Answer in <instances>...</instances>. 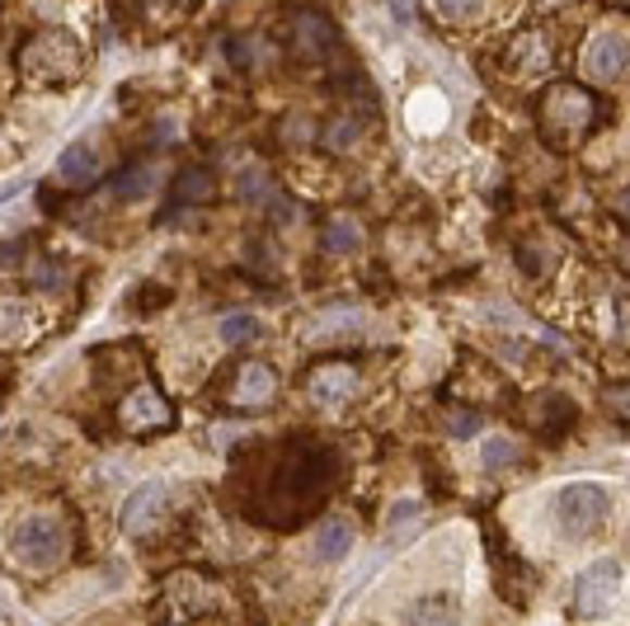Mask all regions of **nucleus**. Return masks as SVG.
Wrapping results in <instances>:
<instances>
[{"label": "nucleus", "mask_w": 630, "mask_h": 626, "mask_svg": "<svg viewBox=\"0 0 630 626\" xmlns=\"http://www.w3.org/2000/svg\"><path fill=\"white\" fill-rule=\"evenodd\" d=\"M448 429H452V438H470V434L480 429V415H476V410H452Z\"/></svg>", "instance_id": "nucleus-23"}, {"label": "nucleus", "mask_w": 630, "mask_h": 626, "mask_svg": "<svg viewBox=\"0 0 630 626\" xmlns=\"http://www.w3.org/2000/svg\"><path fill=\"white\" fill-rule=\"evenodd\" d=\"M329 480H335V462L311 443H292L278 458L274 476H268V486H264V514L260 518L278 523V528H292L297 518H306L329 494Z\"/></svg>", "instance_id": "nucleus-1"}, {"label": "nucleus", "mask_w": 630, "mask_h": 626, "mask_svg": "<svg viewBox=\"0 0 630 626\" xmlns=\"http://www.w3.org/2000/svg\"><path fill=\"white\" fill-rule=\"evenodd\" d=\"M353 551V523L349 518H325L320 533H315V561L320 565H335Z\"/></svg>", "instance_id": "nucleus-14"}, {"label": "nucleus", "mask_w": 630, "mask_h": 626, "mask_svg": "<svg viewBox=\"0 0 630 626\" xmlns=\"http://www.w3.org/2000/svg\"><path fill=\"white\" fill-rule=\"evenodd\" d=\"M419 523H424V509L414 500H400L391 509V518H386V537H391V542H405L410 533H419Z\"/></svg>", "instance_id": "nucleus-16"}, {"label": "nucleus", "mask_w": 630, "mask_h": 626, "mask_svg": "<svg viewBox=\"0 0 630 626\" xmlns=\"http://www.w3.org/2000/svg\"><path fill=\"white\" fill-rule=\"evenodd\" d=\"M363 113H343V118H335V123H329V133H325V147L329 151H349L353 147V141L357 137H363Z\"/></svg>", "instance_id": "nucleus-18"}, {"label": "nucleus", "mask_w": 630, "mask_h": 626, "mask_svg": "<svg viewBox=\"0 0 630 626\" xmlns=\"http://www.w3.org/2000/svg\"><path fill=\"white\" fill-rule=\"evenodd\" d=\"M118 420H123V429L147 434V429H165V424L175 420V410H169V401H165V396L155 391V387H137V391L123 401Z\"/></svg>", "instance_id": "nucleus-8"}, {"label": "nucleus", "mask_w": 630, "mask_h": 626, "mask_svg": "<svg viewBox=\"0 0 630 626\" xmlns=\"http://www.w3.org/2000/svg\"><path fill=\"white\" fill-rule=\"evenodd\" d=\"M306 391H311V401H320V405L349 401V396L357 391V367L353 363H320L306 377Z\"/></svg>", "instance_id": "nucleus-9"}, {"label": "nucleus", "mask_w": 630, "mask_h": 626, "mask_svg": "<svg viewBox=\"0 0 630 626\" xmlns=\"http://www.w3.org/2000/svg\"><path fill=\"white\" fill-rule=\"evenodd\" d=\"M607 410H612V415H621V420H630V387H612L607 391Z\"/></svg>", "instance_id": "nucleus-26"}, {"label": "nucleus", "mask_w": 630, "mask_h": 626, "mask_svg": "<svg viewBox=\"0 0 630 626\" xmlns=\"http://www.w3.org/2000/svg\"><path fill=\"white\" fill-rule=\"evenodd\" d=\"M391 14H395L400 24H405V20H414V0H391Z\"/></svg>", "instance_id": "nucleus-27"}, {"label": "nucleus", "mask_w": 630, "mask_h": 626, "mask_svg": "<svg viewBox=\"0 0 630 626\" xmlns=\"http://www.w3.org/2000/svg\"><path fill=\"white\" fill-rule=\"evenodd\" d=\"M20 325H24V306L20 302H0V339L20 335Z\"/></svg>", "instance_id": "nucleus-24"}, {"label": "nucleus", "mask_w": 630, "mask_h": 626, "mask_svg": "<svg viewBox=\"0 0 630 626\" xmlns=\"http://www.w3.org/2000/svg\"><path fill=\"white\" fill-rule=\"evenodd\" d=\"M480 462H484V472H504V466L518 462V443H513V438H490L480 452Z\"/></svg>", "instance_id": "nucleus-20"}, {"label": "nucleus", "mask_w": 630, "mask_h": 626, "mask_svg": "<svg viewBox=\"0 0 630 626\" xmlns=\"http://www.w3.org/2000/svg\"><path fill=\"white\" fill-rule=\"evenodd\" d=\"M151 184H155V165H133L127 175L113 179V198H127V203H133V198L151 193Z\"/></svg>", "instance_id": "nucleus-17"}, {"label": "nucleus", "mask_w": 630, "mask_h": 626, "mask_svg": "<svg viewBox=\"0 0 630 626\" xmlns=\"http://www.w3.org/2000/svg\"><path fill=\"white\" fill-rule=\"evenodd\" d=\"M165 500H169V486H165V480H151V486L133 490V500L123 504V533L141 537V533H147L155 518L165 514Z\"/></svg>", "instance_id": "nucleus-10"}, {"label": "nucleus", "mask_w": 630, "mask_h": 626, "mask_svg": "<svg viewBox=\"0 0 630 626\" xmlns=\"http://www.w3.org/2000/svg\"><path fill=\"white\" fill-rule=\"evenodd\" d=\"M222 339L226 345H250V339H260V321L250 311H231V316H222Z\"/></svg>", "instance_id": "nucleus-19"}, {"label": "nucleus", "mask_w": 630, "mask_h": 626, "mask_svg": "<svg viewBox=\"0 0 630 626\" xmlns=\"http://www.w3.org/2000/svg\"><path fill=\"white\" fill-rule=\"evenodd\" d=\"M400 626H462V599L452 589L419 593L400 608Z\"/></svg>", "instance_id": "nucleus-7"}, {"label": "nucleus", "mask_w": 630, "mask_h": 626, "mask_svg": "<svg viewBox=\"0 0 630 626\" xmlns=\"http://www.w3.org/2000/svg\"><path fill=\"white\" fill-rule=\"evenodd\" d=\"M484 0H438L442 14H452V20H470V14H480Z\"/></svg>", "instance_id": "nucleus-25"}, {"label": "nucleus", "mask_w": 630, "mask_h": 626, "mask_svg": "<svg viewBox=\"0 0 630 626\" xmlns=\"http://www.w3.org/2000/svg\"><path fill=\"white\" fill-rule=\"evenodd\" d=\"M621 212H626V217H630V189L621 193Z\"/></svg>", "instance_id": "nucleus-28"}, {"label": "nucleus", "mask_w": 630, "mask_h": 626, "mask_svg": "<svg viewBox=\"0 0 630 626\" xmlns=\"http://www.w3.org/2000/svg\"><path fill=\"white\" fill-rule=\"evenodd\" d=\"M541 123H546L555 137L575 141V137L589 133V123H593V99L583 90H575V85H555L546 95V104H541Z\"/></svg>", "instance_id": "nucleus-4"}, {"label": "nucleus", "mask_w": 630, "mask_h": 626, "mask_svg": "<svg viewBox=\"0 0 630 626\" xmlns=\"http://www.w3.org/2000/svg\"><path fill=\"white\" fill-rule=\"evenodd\" d=\"M367 316L363 311H325V316H315L306 330H302V339H329V335H349V330H357Z\"/></svg>", "instance_id": "nucleus-15"}, {"label": "nucleus", "mask_w": 630, "mask_h": 626, "mask_svg": "<svg viewBox=\"0 0 630 626\" xmlns=\"http://www.w3.org/2000/svg\"><path fill=\"white\" fill-rule=\"evenodd\" d=\"M357 236H363V231H357V222H349V217H339V222L325 226V246L339 250V254H349L357 246Z\"/></svg>", "instance_id": "nucleus-21"}, {"label": "nucleus", "mask_w": 630, "mask_h": 626, "mask_svg": "<svg viewBox=\"0 0 630 626\" xmlns=\"http://www.w3.org/2000/svg\"><path fill=\"white\" fill-rule=\"evenodd\" d=\"M207 193H212V175H207V170H184L179 198H189V203H203Z\"/></svg>", "instance_id": "nucleus-22"}, {"label": "nucleus", "mask_w": 630, "mask_h": 626, "mask_svg": "<svg viewBox=\"0 0 630 626\" xmlns=\"http://www.w3.org/2000/svg\"><path fill=\"white\" fill-rule=\"evenodd\" d=\"M66 528L56 523L52 514H28L14 523V533H10V556L14 565H24V571H52V565H62L66 561Z\"/></svg>", "instance_id": "nucleus-3"}, {"label": "nucleus", "mask_w": 630, "mask_h": 626, "mask_svg": "<svg viewBox=\"0 0 630 626\" xmlns=\"http://www.w3.org/2000/svg\"><path fill=\"white\" fill-rule=\"evenodd\" d=\"M278 396V373L268 363H245L236 373V391H231V401L236 405H245V410H254V405H268Z\"/></svg>", "instance_id": "nucleus-11"}, {"label": "nucleus", "mask_w": 630, "mask_h": 626, "mask_svg": "<svg viewBox=\"0 0 630 626\" xmlns=\"http://www.w3.org/2000/svg\"><path fill=\"white\" fill-rule=\"evenodd\" d=\"M99 170H104V161H99L94 141H76V147H66L62 161H56V179H62L66 189H85V184L99 179Z\"/></svg>", "instance_id": "nucleus-12"}, {"label": "nucleus", "mask_w": 630, "mask_h": 626, "mask_svg": "<svg viewBox=\"0 0 630 626\" xmlns=\"http://www.w3.org/2000/svg\"><path fill=\"white\" fill-rule=\"evenodd\" d=\"M607 514H612V494L593 480H575L555 494V528H560L565 542H589L593 533L607 528Z\"/></svg>", "instance_id": "nucleus-2"}, {"label": "nucleus", "mask_w": 630, "mask_h": 626, "mask_svg": "<svg viewBox=\"0 0 630 626\" xmlns=\"http://www.w3.org/2000/svg\"><path fill=\"white\" fill-rule=\"evenodd\" d=\"M621 589V565L617 561H593L589 571L575 579V613L579 617H603L617 603Z\"/></svg>", "instance_id": "nucleus-6"}, {"label": "nucleus", "mask_w": 630, "mask_h": 626, "mask_svg": "<svg viewBox=\"0 0 630 626\" xmlns=\"http://www.w3.org/2000/svg\"><path fill=\"white\" fill-rule=\"evenodd\" d=\"M292 34H297V48H302L306 57H329L339 48V34H335V24H329L325 14H297Z\"/></svg>", "instance_id": "nucleus-13"}, {"label": "nucleus", "mask_w": 630, "mask_h": 626, "mask_svg": "<svg viewBox=\"0 0 630 626\" xmlns=\"http://www.w3.org/2000/svg\"><path fill=\"white\" fill-rule=\"evenodd\" d=\"M630 66V34L626 28H597L583 48V76L597 85H612Z\"/></svg>", "instance_id": "nucleus-5"}]
</instances>
